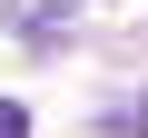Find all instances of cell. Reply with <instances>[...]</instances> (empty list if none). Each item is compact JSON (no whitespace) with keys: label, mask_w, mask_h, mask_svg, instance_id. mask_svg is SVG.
<instances>
[{"label":"cell","mask_w":148,"mask_h":138,"mask_svg":"<svg viewBox=\"0 0 148 138\" xmlns=\"http://www.w3.org/2000/svg\"><path fill=\"white\" fill-rule=\"evenodd\" d=\"M109 128H119V138H148V99H138V109H119Z\"/></svg>","instance_id":"cell-2"},{"label":"cell","mask_w":148,"mask_h":138,"mask_svg":"<svg viewBox=\"0 0 148 138\" xmlns=\"http://www.w3.org/2000/svg\"><path fill=\"white\" fill-rule=\"evenodd\" d=\"M0 138H30V109L20 99H0Z\"/></svg>","instance_id":"cell-1"}]
</instances>
